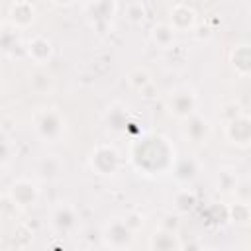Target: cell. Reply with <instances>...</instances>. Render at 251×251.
<instances>
[{"instance_id":"obj_1","label":"cell","mask_w":251,"mask_h":251,"mask_svg":"<svg viewBox=\"0 0 251 251\" xmlns=\"http://www.w3.org/2000/svg\"><path fill=\"white\" fill-rule=\"evenodd\" d=\"M102 239L108 247L116 249V251H124L131 245L133 241V231L126 226L124 220H112L106 224L104 231H102Z\"/></svg>"},{"instance_id":"obj_7","label":"cell","mask_w":251,"mask_h":251,"mask_svg":"<svg viewBox=\"0 0 251 251\" xmlns=\"http://www.w3.org/2000/svg\"><path fill=\"white\" fill-rule=\"evenodd\" d=\"M196 24V12L194 8H190L188 4H175L169 12V25L175 31H182V29H190Z\"/></svg>"},{"instance_id":"obj_18","label":"cell","mask_w":251,"mask_h":251,"mask_svg":"<svg viewBox=\"0 0 251 251\" xmlns=\"http://www.w3.org/2000/svg\"><path fill=\"white\" fill-rule=\"evenodd\" d=\"M153 80H151V75L145 71V69H133L129 75H127V84L133 88V90H143V88H147L149 84H151Z\"/></svg>"},{"instance_id":"obj_13","label":"cell","mask_w":251,"mask_h":251,"mask_svg":"<svg viewBox=\"0 0 251 251\" xmlns=\"http://www.w3.org/2000/svg\"><path fill=\"white\" fill-rule=\"evenodd\" d=\"M75 220H76V216H75V210L71 208V206H67V204H63V206H59L57 210H55V214H53V226L59 229V231H71L73 227H75Z\"/></svg>"},{"instance_id":"obj_22","label":"cell","mask_w":251,"mask_h":251,"mask_svg":"<svg viewBox=\"0 0 251 251\" xmlns=\"http://www.w3.org/2000/svg\"><path fill=\"white\" fill-rule=\"evenodd\" d=\"M235 184H237V176L233 173L222 171L218 175V190H222V192H233Z\"/></svg>"},{"instance_id":"obj_25","label":"cell","mask_w":251,"mask_h":251,"mask_svg":"<svg viewBox=\"0 0 251 251\" xmlns=\"http://www.w3.org/2000/svg\"><path fill=\"white\" fill-rule=\"evenodd\" d=\"M159 227L165 229V231H173V233H176V229H178V218L173 216V214H167V216H163V222H161Z\"/></svg>"},{"instance_id":"obj_24","label":"cell","mask_w":251,"mask_h":251,"mask_svg":"<svg viewBox=\"0 0 251 251\" xmlns=\"http://www.w3.org/2000/svg\"><path fill=\"white\" fill-rule=\"evenodd\" d=\"M10 157H12V145L4 135H0V165H6Z\"/></svg>"},{"instance_id":"obj_28","label":"cell","mask_w":251,"mask_h":251,"mask_svg":"<svg viewBox=\"0 0 251 251\" xmlns=\"http://www.w3.org/2000/svg\"><path fill=\"white\" fill-rule=\"evenodd\" d=\"M243 112L239 110V106L235 104V102H231V104H227L226 108H224V118H226V122H229V120H233V118H237V116H241Z\"/></svg>"},{"instance_id":"obj_26","label":"cell","mask_w":251,"mask_h":251,"mask_svg":"<svg viewBox=\"0 0 251 251\" xmlns=\"http://www.w3.org/2000/svg\"><path fill=\"white\" fill-rule=\"evenodd\" d=\"M124 222H126V226H127L131 231H135L137 227H141V226H143V216L133 212V214H127V216L124 218Z\"/></svg>"},{"instance_id":"obj_9","label":"cell","mask_w":251,"mask_h":251,"mask_svg":"<svg viewBox=\"0 0 251 251\" xmlns=\"http://www.w3.org/2000/svg\"><path fill=\"white\" fill-rule=\"evenodd\" d=\"M27 55L35 65H47L53 57V43L43 35H35L27 43Z\"/></svg>"},{"instance_id":"obj_3","label":"cell","mask_w":251,"mask_h":251,"mask_svg":"<svg viewBox=\"0 0 251 251\" xmlns=\"http://www.w3.org/2000/svg\"><path fill=\"white\" fill-rule=\"evenodd\" d=\"M35 129H37V135L41 139H45V141H57L63 135V131H65L63 116L57 110H45L37 118Z\"/></svg>"},{"instance_id":"obj_29","label":"cell","mask_w":251,"mask_h":251,"mask_svg":"<svg viewBox=\"0 0 251 251\" xmlns=\"http://www.w3.org/2000/svg\"><path fill=\"white\" fill-rule=\"evenodd\" d=\"M178 251H204V249L200 247V243H198V241H194V239H192V241H188L186 245H180V249H178Z\"/></svg>"},{"instance_id":"obj_4","label":"cell","mask_w":251,"mask_h":251,"mask_svg":"<svg viewBox=\"0 0 251 251\" xmlns=\"http://www.w3.org/2000/svg\"><path fill=\"white\" fill-rule=\"evenodd\" d=\"M90 165L98 175H114L120 167V155L110 145H98L90 155Z\"/></svg>"},{"instance_id":"obj_12","label":"cell","mask_w":251,"mask_h":251,"mask_svg":"<svg viewBox=\"0 0 251 251\" xmlns=\"http://www.w3.org/2000/svg\"><path fill=\"white\" fill-rule=\"evenodd\" d=\"M231 63H233V69L239 76H247L249 71H251V53H249V45L247 43H241L235 47L233 55H231Z\"/></svg>"},{"instance_id":"obj_31","label":"cell","mask_w":251,"mask_h":251,"mask_svg":"<svg viewBox=\"0 0 251 251\" xmlns=\"http://www.w3.org/2000/svg\"><path fill=\"white\" fill-rule=\"evenodd\" d=\"M0 243H2V235H0Z\"/></svg>"},{"instance_id":"obj_27","label":"cell","mask_w":251,"mask_h":251,"mask_svg":"<svg viewBox=\"0 0 251 251\" xmlns=\"http://www.w3.org/2000/svg\"><path fill=\"white\" fill-rule=\"evenodd\" d=\"M127 16H131L133 20H139L145 16V6L141 2H135V4H129L127 6Z\"/></svg>"},{"instance_id":"obj_8","label":"cell","mask_w":251,"mask_h":251,"mask_svg":"<svg viewBox=\"0 0 251 251\" xmlns=\"http://www.w3.org/2000/svg\"><path fill=\"white\" fill-rule=\"evenodd\" d=\"M184 135L192 141V143H206L208 135H210V124L206 118L192 114L190 118L184 120V127H182Z\"/></svg>"},{"instance_id":"obj_11","label":"cell","mask_w":251,"mask_h":251,"mask_svg":"<svg viewBox=\"0 0 251 251\" xmlns=\"http://www.w3.org/2000/svg\"><path fill=\"white\" fill-rule=\"evenodd\" d=\"M178 249H180V241L176 233L165 231L161 227L153 231L149 239V251H178Z\"/></svg>"},{"instance_id":"obj_20","label":"cell","mask_w":251,"mask_h":251,"mask_svg":"<svg viewBox=\"0 0 251 251\" xmlns=\"http://www.w3.org/2000/svg\"><path fill=\"white\" fill-rule=\"evenodd\" d=\"M249 216H251L249 204L235 202V204H231V206L227 208V220H231V222H235V224H239V226H245V224L249 222Z\"/></svg>"},{"instance_id":"obj_16","label":"cell","mask_w":251,"mask_h":251,"mask_svg":"<svg viewBox=\"0 0 251 251\" xmlns=\"http://www.w3.org/2000/svg\"><path fill=\"white\" fill-rule=\"evenodd\" d=\"M29 86H31L33 92L45 94V92H49V90L53 88V76H51L47 71L37 69L35 73L29 75Z\"/></svg>"},{"instance_id":"obj_5","label":"cell","mask_w":251,"mask_h":251,"mask_svg":"<svg viewBox=\"0 0 251 251\" xmlns=\"http://www.w3.org/2000/svg\"><path fill=\"white\" fill-rule=\"evenodd\" d=\"M226 137L237 147H247L251 141V122L247 114H241L226 124Z\"/></svg>"},{"instance_id":"obj_17","label":"cell","mask_w":251,"mask_h":251,"mask_svg":"<svg viewBox=\"0 0 251 251\" xmlns=\"http://www.w3.org/2000/svg\"><path fill=\"white\" fill-rule=\"evenodd\" d=\"M196 173H198V165H196L194 159H180V161L175 165V176H176V180H180V182H190V180H194Z\"/></svg>"},{"instance_id":"obj_6","label":"cell","mask_w":251,"mask_h":251,"mask_svg":"<svg viewBox=\"0 0 251 251\" xmlns=\"http://www.w3.org/2000/svg\"><path fill=\"white\" fill-rule=\"evenodd\" d=\"M10 198L20 206V208H29L37 202L39 198V190L37 186L27 180V178H18L10 184Z\"/></svg>"},{"instance_id":"obj_10","label":"cell","mask_w":251,"mask_h":251,"mask_svg":"<svg viewBox=\"0 0 251 251\" xmlns=\"http://www.w3.org/2000/svg\"><path fill=\"white\" fill-rule=\"evenodd\" d=\"M8 16H10V22L16 25V29L27 27L35 20V8L29 2H14V4H10Z\"/></svg>"},{"instance_id":"obj_30","label":"cell","mask_w":251,"mask_h":251,"mask_svg":"<svg viewBox=\"0 0 251 251\" xmlns=\"http://www.w3.org/2000/svg\"><path fill=\"white\" fill-rule=\"evenodd\" d=\"M206 251H218V249H206Z\"/></svg>"},{"instance_id":"obj_19","label":"cell","mask_w":251,"mask_h":251,"mask_svg":"<svg viewBox=\"0 0 251 251\" xmlns=\"http://www.w3.org/2000/svg\"><path fill=\"white\" fill-rule=\"evenodd\" d=\"M37 173H39V176L45 178V180H47V178H55V176H59V173H61V161L55 159V157H45V159L39 163Z\"/></svg>"},{"instance_id":"obj_21","label":"cell","mask_w":251,"mask_h":251,"mask_svg":"<svg viewBox=\"0 0 251 251\" xmlns=\"http://www.w3.org/2000/svg\"><path fill=\"white\" fill-rule=\"evenodd\" d=\"M196 204V194L190 188H182L175 194V208L178 212H188Z\"/></svg>"},{"instance_id":"obj_23","label":"cell","mask_w":251,"mask_h":251,"mask_svg":"<svg viewBox=\"0 0 251 251\" xmlns=\"http://www.w3.org/2000/svg\"><path fill=\"white\" fill-rule=\"evenodd\" d=\"M233 194H235V202L249 204V200H251V184H249V180H237V184L233 188Z\"/></svg>"},{"instance_id":"obj_14","label":"cell","mask_w":251,"mask_h":251,"mask_svg":"<svg viewBox=\"0 0 251 251\" xmlns=\"http://www.w3.org/2000/svg\"><path fill=\"white\" fill-rule=\"evenodd\" d=\"M106 124L112 131H124L129 126V118H127V110H124L122 106H112L106 112Z\"/></svg>"},{"instance_id":"obj_2","label":"cell","mask_w":251,"mask_h":251,"mask_svg":"<svg viewBox=\"0 0 251 251\" xmlns=\"http://www.w3.org/2000/svg\"><path fill=\"white\" fill-rule=\"evenodd\" d=\"M167 110L178 120L190 118L192 114H196V94L188 88L175 90L167 100Z\"/></svg>"},{"instance_id":"obj_15","label":"cell","mask_w":251,"mask_h":251,"mask_svg":"<svg viewBox=\"0 0 251 251\" xmlns=\"http://www.w3.org/2000/svg\"><path fill=\"white\" fill-rule=\"evenodd\" d=\"M151 39L163 47V49H171L173 47V41H175V29L169 25V24H157L153 25L151 29Z\"/></svg>"}]
</instances>
